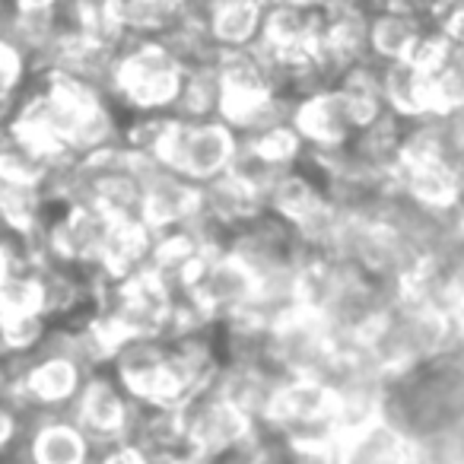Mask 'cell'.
Here are the masks:
<instances>
[{
	"instance_id": "1",
	"label": "cell",
	"mask_w": 464,
	"mask_h": 464,
	"mask_svg": "<svg viewBox=\"0 0 464 464\" xmlns=\"http://www.w3.org/2000/svg\"><path fill=\"white\" fill-rule=\"evenodd\" d=\"M181 77L185 71L162 42L140 39L118 54L109 99L128 115H137V111H172L175 115Z\"/></svg>"
},
{
	"instance_id": "2",
	"label": "cell",
	"mask_w": 464,
	"mask_h": 464,
	"mask_svg": "<svg viewBox=\"0 0 464 464\" xmlns=\"http://www.w3.org/2000/svg\"><path fill=\"white\" fill-rule=\"evenodd\" d=\"M239 134L223 118H172L156 162L181 179L204 185L217 175L229 172L239 156Z\"/></svg>"
},
{
	"instance_id": "3",
	"label": "cell",
	"mask_w": 464,
	"mask_h": 464,
	"mask_svg": "<svg viewBox=\"0 0 464 464\" xmlns=\"http://www.w3.org/2000/svg\"><path fill=\"white\" fill-rule=\"evenodd\" d=\"M181 417H185V445L188 455L194 461H207V458L219 455V451L232 449V445L246 442V439L258 436L265 426L246 413L239 404H232L223 392L217 388H207V392L194 394L185 407H181Z\"/></svg>"
},
{
	"instance_id": "4",
	"label": "cell",
	"mask_w": 464,
	"mask_h": 464,
	"mask_svg": "<svg viewBox=\"0 0 464 464\" xmlns=\"http://www.w3.org/2000/svg\"><path fill=\"white\" fill-rule=\"evenodd\" d=\"M71 413L99 449V445L130 439L134 417H137V401L124 392L115 375H102L96 369V372L86 375L77 401L71 404Z\"/></svg>"
},
{
	"instance_id": "5",
	"label": "cell",
	"mask_w": 464,
	"mask_h": 464,
	"mask_svg": "<svg viewBox=\"0 0 464 464\" xmlns=\"http://www.w3.org/2000/svg\"><path fill=\"white\" fill-rule=\"evenodd\" d=\"M90 369L61 343L45 341L26 360V411H71Z\"/></svg>"
},
{
	"instance_id": "6",
	"label": "cell",
	"mask_w": 464,
	"mask_h": 464,
	"mask_svg": "<svg viewBox=\"0 0 464 464\" xmlns=\"http://www.w3.org/2000/svg\"><path fill=\"white\" fill-rule=\"evenodd\" d=\"M293 128L305 140V150L322 153V150L347 147L362 130V124L347 92L341 86H328V90H318L312 96L299 99L296 109H293Z\"/></svg>"
},
{
	"instance_id": "7",
	"label": "cell",
	"mask_w": 464,
	"mask_h": 464,
	"mask_svg": "<svg viewBox=\"0 0 464 464\" xmlns=\"http://www.w3.org/2000/svg\"><path fill=\"white\" fill-rule=\"evenodd\" d=\"M334 464H417V439L388 413H379L343 432Z\"/></svg>"
},
{
	"instance_id": "8",
	"label": "cell",
	"mask_w": 464,
	"mask_h": 464,
	"mask_svg": "<svg viewBox=\"0 0 464 464\" xmlns=\"http://www.w3.org/2000/svg\"><path fill=\"white\" fill-rule=\"evenodd\" d=\"M200 213V185L181 179V175L169 172L162 166L147 169V181H143V198H140V219L153 232L179 229V226L194 223Z\"/></svg>"
},
{
	"instance_id": "9",
	"label": "cell",
	"mask_w": 464,
	"mask_h": 464,
	"mask_svg": "<svg viewBox=\"0 0 464 464\" xmlns=\"http://www.w3.org/2000/svg\"><path fill=\"white\" fill-rule=\"evenodd\" d=\"M96 442L73 413H42L26 439V464H92Z\"/></svg>"
},
{
	"instance_id": "10",
	"label": "cell",
	"mask_w": 464,
	"mask_h": 464,
	"mask_svg": "<svg viewBox=\"0 0 464 464\" xmlns=\"http://www.w3.org/2000/svg\"><path fill=\"white\" fill-rule=\"evenodd\" d=\"M382 99L385 109L398 118H426L436 115V99H432V80L420 64L411 58L382 61Z\"/></svg>"
},
{
	"instance_id": "11",
	"label": "cell",
	"mask_w": 464,
	"mask_h": 464,
	"mask_svg": "<svg viewBox=\"0 0 464 464\" xmlns=\"http://www.w3.org/2000/svg\"><path fill=\"white\" fill-rule=\"evenodd\" d=\"M430 26H439L432 20H420L413 14H401V10L382 7L372 14V26H369V45L379 61H401L411 58L417 39Z\"/></svg>"
},
{
	"instance_id": "12",
	"label": "cell",
	"mask_w": 464,
	"mask_h": 464,
	"mask_svg": "<svg viewBox=\"0 0 464 464\" xmlns=\"http://www.w3.org/2000/svg\"><path fill=\"white\" fill-rule=\"evenodd\" d=\"M265 14L258 0H223L213 16V39L229 52V48H246L252 42L261 39V29H265Z\"/></svg>"
},
{
	"instance_id": "13",
	"label": "cell",
	"mask_w": 464,
	"mask_h": 464,
	"mask_svg": "<svg viewBox=\"0 0 464 464\" xmlns=\"http://www.w3.org/2000/svg\"><path fill=\"white\" fill-rule=\"evenodd\" d=\"M219 111H223V77H219V64L185 71L181 90H179V102H175V115L179 118H219Z\"/></svg>"
},
{
	"instance_id": "14",
	"label": "cell",
	"mask_w": 464,
	"mask_h": 464,
	"mask_svg": "<svg viewBox=\"0 0 464 464\" xmlns=\"http://www.w3.org/2000/svg\"><path fill=\"white\" fill-rule=\"evenodd\" d=\"M29 77H33V67H29L26 54L16 45L0 39V109L10 105L23 90H26Z\"/></svg>"
},
{
	"instance_id": "15",
	"label": "cell",
	"mask_w": 464,
	"mask_h": 464,
	"mask_svg": "<svg viewBox=\"0 0 464 464\" xmlns=\"http://www.w3.org/2000/svg\"><path fill=\"white\" fill-rule=\"evenodd\" d=\"M92 464H156V458L134 439H121V442L99 445Z\"/></svg>"
},
{
	"instance_id": "16",
	"label": "cell",
	"mask_w": 464,
	"mask_h": 464,
	"mask_svg": "<svg viewBox=\"0 0 464 464\" xmlns=\"http://www.w3.org/2000/svg\"><path fill=\"white\" fill-rule=\"evenodd\" d=\"M16 439H20V411L0 401V451H7Z\"/></svg>"
},
{
	"instance_id": "17",
	"label": "cell",
	"mask_w": 464,
	"mask_h": 464,
	"mask_svg": "<svg viewBox=\"0 0 464 464\" xmlns=\"http://www.w3.org/2000/svg\"><path fill=\"white\" fill-rule=\"evenodd\" d=\"M73 4L86 16V23H92V20H102V16H115L118 0H73Z\"/></svg>"
},
{
	"instance_id": "18",
	"label": "cell",
	"mask_w": 464,
	"mask_h": 464,
	"mask_svg": "<svg viewBox=\"0 0 464 464\" xmlns=\"http://www.w3.org/2000/svg\"><path fill=\"white\" fill-rule=\"evenodd\" d=\"M296 4H303V7H309V10H318V14H324V10L334 7L337 0H296Z\"/></svg>"
},
{
	"instance_id": "19",
	"label": "cell",
	"mask_w": 464,
	"mask_h": 464,
	"mask_svg": "<svg viewBox=\"0 0 464 464\" xmlns=\"http://www.w3.org/2000/svg\"><path fill=\"white\" fill-rule=\"evenodd\" d=\"M258 4L265 10H271V7H280V4H286V0H258Z\"/></svg>"
},
{
	"instance_id": "20",
	"label": "cell",
	"mask_w": 464,
	"mask_h": 464,
	"mask_svg": "<svg viewBox=\"0 0 464 464\" xmlns=\"http://www.w3.org/2000/svg\"><path fill=\"white\" fill-rule=\"evenodd\" d=\"M172 464H200V461H194V458H181V461H172Z\"/></svg>"
}]
</instances>
